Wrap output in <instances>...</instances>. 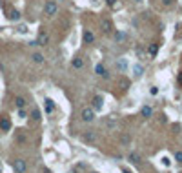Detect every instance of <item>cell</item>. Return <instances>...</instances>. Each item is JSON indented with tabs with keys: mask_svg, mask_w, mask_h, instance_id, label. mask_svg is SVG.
Instances as JSON below:
<instances>
[{
	"mask_svg": "<svg viewBox=\"0 0 182 173\" xmlns=\"http://www.w3.org/2000/svg\"><path fill=\"white\" fill-rule=\"evenodd\" d=\"M122 142H124V144H129V137H127V135H122Z\"/></svg>",
	"mask_w": 182,
	"mask_h": 173,
	"instance_id": "83f0119b",
	"label": "cell"
},
{
	"mask_svg": "<svg viewBox=\"0 0 182 173\" xmlns=\"http://www.w3.org/2000/svg\"><path fill=\"white\" fill-rule=\"evenodd\" d=\"M157 51H158V44H151L147 48V53H149V57H155L157 55Z\"/></svg>",
	"mask_w": 182,
	"mask_h": 173,
	"instance_id": "7402d4cb",
	"label": "cell"
},
{
	"mask_svg": "<svg viewBox=\"0 0 182 173\" xmlns=\"http://www.w3.org/2000/svg\"><path fill=\"white\" fill-rule=\"evenodd\" d=\"M82 140H84V142H88V144H95L99 140V135H97V131H86L82 135Z\"/></svg>",
	"mask_w": 182,
	"mask_h": 173,
	"instance_id": "277c9868",
	"label": "cell"
},
{
	"mask_svg": "<svg viewBox=\"0 0 182 173\" xmlns=\"http://www.w3.org/2000/svg\"><path fill=\"white\" fill-rule=\"evenodd\" d=\"M0 129L2 131H9L11 129V120L7 117H0Z\"/></svg>",
	"mask_w": 182,
	"mask_h": 173,
	"instance_id": "52a82bcc",
	"label": "cell"
},
{
	"mask_svg": "<svg viewBox=\"0 0 182 173\" xmlns=\"http://www.w3.org/2000/svg\"><path fill=\"white\" fill-rule=\"evenodd\" d=\"M106 4H108L111 9H117V7H119V2H117V0H106Z\"/></svg>",
	"mask_w": 182,
	"mask_h": 173,
	"instance_id": "d4e9b609",
	"label": "cell"
},
{
	"mask_svg": "<svg viewBox=\"0 0 182 173\" xmlns=\"http://www.w3.org/2000/svg\"><path fill=\"white\" fill-rule=\"evenodd\" d=\"M178 82H180V84H182V71H180V73H178Z\"/></svg>",
	"mask_w": 182,
	"mask_h": 173,
	"instance_id": "1f68e13d",
	"label": "cell"
},
{
	"mask_svg": "<svg viewBox=\"0 0 182 173\" xmlns=\"http://www.w3.org/2000/svg\"><path fill=\"white\" fill-rule=\"evenodd\" d=\"M15 104H17L18 110H24V106H26V99H24V97H17V99H15Z\"/></svg>",
	"mask_w": 182,
	"mask_h": 173,
	"instance_id": "d6986e66",
	"label": "cell"
},
{
	"mask_svg": "<svg viewBox=\"0 0 182 173\" xmlns=\"http://www.w3.org/2000/svg\"><path fill=\"white\" fill-rule=\"evenodd\" d=\"M140 113H142V117H146V118H147V117H151V115H153V110H151L149 106H144Z\"/></svg>",
	"mask_w": 182,
	"mask_h": 173,
	"instance_id": "603a6c76",
	"label": "cell"
},
{
	"mask_svg": "<svg viewBox=\"0 0 182 173\" xmlns=\"http://www.w3.org/2000/svg\"><path fill=\"white\" fill-rule=\"evenodd\" d=\"M53 110H55V102H53L51 99H46V111L53 113Z\"/></svg>",
	"mask_w": 182,
	"mask_h": 173,
	"instance_id": "44dd1931",
	"label": "cell"
},
{
	"mask_svg": "<svg viewBox=\"0 0 182 173\" xmlns=\"http://www.w3.org/2000/svg\"><path fill=\"white\" fill-rule=\"evenodd\" d=\"M95 73H97L99 77H102V79H109V73H108V69H106L102 64H97V66H95Z\"/></svg>",
	"mask_w": 182,
	"mask_h": 173,
	"instance_id": "8992f818",
	"label": "cell"
},
{
	"mask_svg": "<svg viewBox=\"0 0 182 173\" xmlns=\"http://www.w3.org/2000/svg\"><path fill=\"white\" fill-rule=\"evenodd\" d=\"M31 117H33V120H40V118H42V113H40V110H37V107H35V110L31 111Z\"/></svg>",
	"mask_w": 182,
	"mask_h": 173,
	"instance_id": "cb8c5ba5",
	"label": "cell"
},
{
	"mask_svg": "<svg viewBox=\"0 0 182 173\" xmlns=\"http://www.w3.org/2000/svg\"><path fill=\"white\" fill-rule=\"evenodd\" d=\"M71 66H73L75 69H80V68L84 66V60H82L80 57H75V58L71 60Z\"/></svg>",
	"mask_w": 182,
	"mask_h": 173,
	"instance_id": "5bb4252c",
	"label": "cell"
},
{
	"mask_svg": "<svg viewBox=\"0 0 182 173\" xmlns=\"http://www.w3.org/2000/svg\"><path fill=\"white\" fill-rule=\"evenodd\" d=\"M7 18H9V20H13V22H17V20H20V13L17 11V9H13V11H9Z\"/></svg>",
	"mask_w": 182,
	"mask_h": 173,
	"instance_id": "ac0fdd59",
	"label": "cell"
},
{
	"mask_svg": "<svg viewBox=\"0 0 182 173\" xmlns=\"http://www.w3.org/2000/svg\"><path fill=\"white\" fill-rule=\"evenodd\" d=\"M127 38V35L124 33V31H117L115 33V42H124Z\"/></svg>",
	"mask_w": 182,
	"mask_h": 173,
	"instance_id": "e0dca14e",
	"label": "cell"
},
{
	"mask_svg": "<svg viewBox=\"0 0 182 173\" xmlns=\"http://www.w3.org/2000/svg\"><path fill=\"white\" fill-rule=\"evenodd\" d=\"M31 58H33V62H37V64H44V55H42V53H33V55H31Z\"/></svg>",
	"mask_w": 182,
	"mask_h": 173,
	"instance_id": "9a60e30c",
	"label": "cell"
},
{
	"mask_svg": "<svg viewBox=\"0 0 182 173\" xmlns=\"http://www.w3.org/2000/svg\"><path fill=\"white\" fill-rule=\"evenodd\" d=\"M104 126H106V128H108V129H109V131H113V129L117 128V122L113 120V118H111V117H108V118H104Z\"/></svg>",
	"mask_w": 182,
	"mask_h": 173,
	"instance_id": "7c38bea8",
	"label": "cell"
},
{
	"mask_svg": "<svg viewBox=\"0 0 182 173\" xmlns=\"http://www.w3.org/2000/svg\"><path fill=\"white\" fill-rule=\"evenodd\" d=\"M0 173H2V168H0Z\"/></svg>",
	"mask_w": 182,
	"mask_h": 173,
	"instance_id": "e575fe53",
	"label": "cell"
},
{
	"mask_svg": "<svg viewBox=\"0 0 182 173\" xmlns=\"http://www.w3.org/2000/svg\"><path fill=\"white\" fill-rule=\"evenodd\" d=\"M142 73H144L142 66H140V64H137V66L133 68V75H135V79H138V77H142Z\"/></svg>",
	"mask_w": 182,
	"mask_h": 173,
	"instance_id": "ffe728a7",
	"label": "cell"
},
{
	"mask_svg": "<svg viewBox=\"0 0 182 173\" xmlns=\"http://www.w3.org/2000/svg\"><path fill=\"white\" fill-rule=\"evenodd\" d=\"M127 159H129V160L133 162V164H137V166L142 162V157H140V153H137V151H131V153L127 155Z\"/></svg>",
	"mask_w": 182,
	"mask_h": 173,
	"instance_id": "9c48e42d",
	"label": "cell"
},
{
	"mask_svg": "<svg viewBox=\"0 0 182 173\" xmlns=\"http://www.w3.org/2000/svg\"><path fill=\"white\" fill-rule=\"evenodd\" d=\"M58 13V4L55 2V0H47V2L44 4V15L46 17H55Z\"/></svg>",
	"mask_w": 182,
	"mask_h": 173,
	"instance_id": "6da1fadb",
	"label": "cell"
},
{
	"mask_svg": "<svg viewBox=\"0 0 182 173\" xmlns=\"http://www.w3.org/2000/svg\"><path fill=\"white\" fill-rule=\"evenodd\" d=\"M117 69H119L120 73H124L127 69V60L126 58H119V60H117Z\"/></svg>",
	"mask_w": 182,
	"mask_h": 173,
	"instance_id": "8fae6325",
	"label": "cell"
},
{
	"mask_svg": "<svg viewBox=\"0 0 182 173\" xmlns=\"http://www.w3.org/2000/svg\"><path fill=\"white\" fill-rule=\"evenodd\" d=\"M102 106H104V99L100 95L97 97H93V110H102Z\"/></svg>",
	"mask_w": 182,
	"mask_h": 173,
	"instance_id": "30bf717a",
	"label": "cell"
},
{
	"mask_svg": "<svg viewBox=\"0 0 182 173\" xmlns=\"http://www.w3.org/2000/svg\"><path fill=\"white\" fill-rule=\"evenodd\" d=\"M13 169H15V173H26V169H27L26 160L24 159H17L13 162Z\"/></svg>",
	"mask_w": 182,
	"mask_h": 173,
	"instance_id": "7a4b0ae2",
	"label": "cell"
},
{
	"mask_svg": "<svg viewBox=\"0 0 182 173\" xmlns=\"http://www.w3.org/2000/svg\"><path fill=\"white\" fill-rule=\"evenodd\" d=\"M135 2H140V0H135Z\"/></svg>",
	"mask_w": 182,
	"mask_h": 173,
	"instance_id": "836d02e7",
	"label": "cell"
},
{
	"mask_svg": "<svg viewBox=\"0 0 182 173\" xmlns=\"http://www.w3.org/2000/svg\"><path fill=\"white\" fill-rule=\"evenodd\" d=\"M162 162H164V166H169V159H168V157H164Z\"/></svg>",
	"mask_w": 182,
	"mask_h": 173,
	"instance_id": "f546056e",
	"label": "cell"
},
{
	"mask_svg": "<svg viewBox=\"0 0 182 173\" xmlns=\"http://www.w3.org/2000/svg\"><path fill=\"white\" fill-rule=\"evenodd\" d=\"M84 42H88V44H93V42H95V35L91 33L89 29L84 31Z\"/></svg>",
	"mask_w": 182,
	"mask_h": 173,
	"instance_id": "4fadbf2b",
	"label": "cell"
},
{
	"mask_svg": "<svg viewBox=\"0 0 182 173\" xmlns=\"http://www.w3.org/2000/svg\"><path fill=\"white\" fill-rule=\"evenodd\" d=\"M122 171H124V173H131V171H129V169H127V168H122Z\"/></svg>",
	"mask_w": 182,
	"mask_h": 173,
	"instance_id": "d6a6232c",
	"label": "cell"
},
{
	"mask_svg": "<svg viewBox=\"0 0 182 173\" xmlns=\"http://www.w3.org/2000/svg\"><path fill=\"white\" fill-rule=\"evenodd\" d=\"M47 44H49V35H47V33H44V31H42V33L38 35L37 46H47Z\"/></svg>",
	"mask_w": 182,
	"mask_h": 173,
	"instance_id": "ba28073f",
	"label": "cell"
},
{
	"mask_svg": "<svg viewBox=\"0 0 182 173\" xmlns=\"http://www.w3.org/2000/svg\"><path fill=\"white\" fill-rule=\"evenodd\" d=\"M26 29H27L26 26H20V27H18V31H20V33H26Z\"/></svg>",
	"mask_w": 182,
	"mask_h": 173,
	"instance_id": "4dcf8cb0",
	"label": "cell"
},
{
	"mask_svg": "<svg viewBox=\"0 0 182 173\" xmlns=\"http://www.w3.org/2000/svg\"><path fill=\"white\" fill-rule=\"evenodd\" d=\"M173 2H175V0H162V4H164L166 7H169V6H173Z\"/></svg>",
	"mask_w": 182,
	"mask_h": 173,
	"instance_id": "4316f807",
	"label": "cell"
},
{
	"mask_svg": "<svg viewBox=\"0 0 182 173\" xmlns=\"http://www.w3.org/2000/svg\"><path fill=\"white\" fill-rule=\"evenodd\" d=\"M100 27H102V33H104V35H109L111 31H113V22H111L109 18H102Z\"/></svg>",
	"mask_w": 182,
	"mask_h": 173,
	"instance_id": "5b68a950",
	"label": "cell"
},
{
	"mask_svg": "<svg viewBox=\"0 0 182 173\" xmlns=\"http://www.w3.org/2000/svg\"><path fill=\"white\" fill-rule=\"evenodd\" d=\"M18 117H20V118H26V111L20 110V111H18Z\"/></svg>",
	"mask_w": 182,
	"mask_h": 173,
	"instance_id": "f1b7e54d",
	"label": "cell"
},
{
	"mask_svg": "<svg viewBox=\"0 0 182 173\" xmlns=\"http://www.w3.org/2000/svg\"><path fill=\"white\" fill-rule=\"evenodd\" d=\"M175 160L178 164H182V151H175Z\"/></svg>",
	"mask_w": 182,
	"mask_h": 173,
	"instance_id": "484cf974",
	"label": "cell"
},
{
	"mask_svg": "<svg viewBox=\"0 0 182 173\" xmlns=\"http://www.w3.org/2000/svg\"><path fill=\"white\" fill-rule=\"evenodd\" d=\"M80 117H82V120H84V122H91L93 118H95V110H93V107H84Z\"/></svg>",
	"mask_w": 182,
	"mask_h": 173,
	"instance_id": "3957f363",
	"label": "cell"
},
{
	"mask_svg": "<svg viewBox=\"0 0 182 173\" xmlns=\"http://www.w3.org/2000/svg\"><path fill=\"white\" fill-rule=\"evenodd\" d=\"M119 86H120V89H122V91H126L127 88H129V80L124 79V77H120V79H119Z\"/></svg>",
	"mask_w": 182,
	"mask_h": 173,
	"instance_id": "2e32d148",
	"label": "cell"
}]
</instances>
